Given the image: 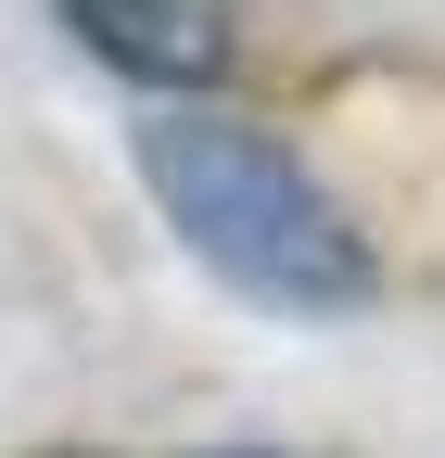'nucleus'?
<instances>
[{"label": "nucleus", "instance_id": "obj_1", "mask_svg": "<svg viewBox=\"0 0 445 458\" xmlns=\"http://www.w3.org/2000/svg\"><path fill=\"white\" fill-rule=\"evenodd\" d=\"M140 191L179 216V242L230 280V293L293 306V318L369 306L357 216L331 204L267 128H230V114H153V128H140Z\"/></svg>", "mask_w": 445, "mask_h": 458}, {"label": "nucleus", "instance_id": "obj_2", "mask_svg": "<svg viewBox=\"0 0 445 458\" xmlns=\"http://www.w3.org/2000/svg\"><path fill=\"white\" fill-rule=\"evenodd\" d=\"M115 77H140V89H216L230 77V51H242V26H230V0H51Z\"/></svg>", "mask_w": 445, "mask_h": 458}]
</instances>
